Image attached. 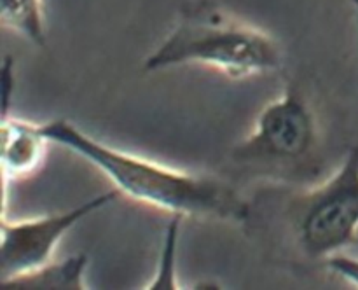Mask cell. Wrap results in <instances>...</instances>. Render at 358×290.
I'll return each instance as SVG.
<instances>
[{"instance_id":"1","label":"cell","mask_w":358,"mask_h":290,"mask_svg":"<svg viewBox=\"0 0 358 290\" xmlns=\"http://www.w3.org/2000/svg\"><path fill=\"white\" fill-rule=\"evenodd\" d=\"M41 126L49 142L77 154L107 177L119 194L133 201L177 217L233 224L250 220V203L220 178L177 170L119 150L66 119H52Z\"/></svg>"},{"instance_id":"2","label":"cell","mask_w":358,"mask_h":290,"mask_svg":"<svg viewBox=\"0 0 358 290\" xmlns=\"http://www.w3.org/2000/svg\"><path fill=\"white\" fill-rule=\"evenodd\" d=\"M185 65L219 70L231 79L275 72L283 65L280 42L212 0H196L182 9L170 34L143 61L156 73Z\"/></svg>"},{"instance_id":"3","label":"cell","mask_w":358,"mask_h":290,"mask_svg":"<svg viewBox=\"0 0 358 290\" xmlns=\"http://www.w3.org/2000/svg\"><path fill=\"white\" fill-rule=\"evenodd\" d=\"M318 122L296 84H287L255 119L254 129L233 149L238 168L275 178L306 177L317 171Z\"/></svg>"},{"instance_id":"4","label":"cell","mask_w":358,"mask_h":290,"mask_svg":"<svg viewBox=\"0 0 358 290\" xmlns=\"http://www.w3.org/2000/svg\"><path fill=\"white\" fill-rule=\"evenodd\" d=\"M282 224L308 261H327L357 241L358 147L322 184L296 192L282 206Z\"/></svg>"},{"instance_id":"5","label":"cell","mask_w":358,"mask_h":290,"mask_svg":"<svg viewBox=\"0 0 358 290\" xmlns=\"http://www.w3.org/2000/svg\"><path fill=\"white\" fill-rule=\"evenodd\" d=\"M119 196L117 189H112L66 212L31 219L9 220L3 212L0 224V282L52 261L56 247L73 226L100 212Z\"/></svg>"},{"instance_id":"6","label":"cell","mask_w":358,"mask_h":290,"mask_svg":"<svg viewBox=\"0 0 358 290\" xmlns=\"http://www.w3.org/2000/svg\"><path fill=\"white\" fill-rule=\"evenodd\" d=\"M0 163L2 180H20L38 168L51 142L42 133V126L23 121L14 115H2Z\"/></svg>"},{"instance_id":"7","label":"cell","mask_w":358,"mask_h":290,"mask_svg":"<svg viewBox=\"0 0 358 290\" xmlns=\"http://www.w3.org/2000/svg\"><path fill=\"white\" fill-rule=\"evenodd\" d=\"M87 257L76 254L59 262H45L44 266L3 280L2 287L9 290H86L84 273Z\"/></svg>"},{"instance_id":"8","label":"cell","mask_w":358,"mask_h":290,"mask_svg":"<svg viewBox=\"0 0 358 290\" xmlns=\"http://www.w3.org/2000/svg\"><path fill=\"white\" fill-rule=\"evenodd\" d=\"M0 21L37 48L45 45L44 0H0Z\"/></svg>"},{"instance_id":"9","label":"cell","mask_w":358,"mask_h":290,"mask_svg":"<svg viewBox=\"0 0 358 290\" xmlns=\"http://www.w3.org/2000/svg\"><path fill=\"white\" fill-rule=\"evenodd\" d=\"M182 217L173 215L170 227L166 229V238H164V250H163V264L159 266V271H157L156 282L154 285H150V289H168V287H173V254L175 247H177V236H178V220Z\"/></svg>"},{"instance_id":"10","label":"cell","mask_w":358,"mask_h":290,"mask_svg":"<svg viewBox=\"0 0 358 290\" xmlns=\"http://www.w3.org/2000/svg\"><path fill=\"white\" fill-rule=\"evenodd\" d=\"M325 266L331 269L332 273L345 278L346 282L353 283L358 289V259L357 257H346V255H332L325 261Z\"/></svg>"},{"instance_id":"11","label":"cell","mask_w":358,"mask_h":290,"mask_svg":"<svg viewBox=\"0 0 358 290\" xmlns=\"http://www.w3.org/2000/svg\"><path fill=\"white\" fill-rule=\"evenodd\" d=\"M10 93H14V59L7 56L2 65V115L9 114Z\"/></svg>"},{"instance_id":"12","label":"cell","mask_w":358,"mask_h":290,"mask_svg":"<svg viewBox=\"0 0 358 290\" xmlns=\"http://www.w3.org/2000/svg\"><path fill=\"white\" fill-rule=\"evenodd\" d=\"M353 6H355V13H357V23H358V0H353Z\"/></svg>"}]
</instances>
